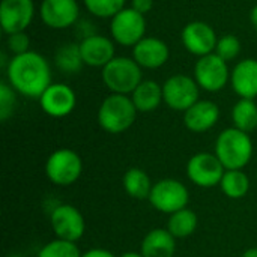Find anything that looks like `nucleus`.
I'll list each match as a JSON object with an SVG mask.
<instances>
[{
    "mask_svg": "<svg viewBox=\"0 0 257 257\" xmlns=\"http://www.w3.org/2000/svg\"><path fill=\"white\" fill-rule=\"evenodd\" d=\"M140 68L134 59L114 57L102 68V81L113 93H133L143 81Z\"/></svg>",
    "mask_w": 257,
    "mask_h": 257,
    "instance_id": "nucleus-4",
    "label": "nucleus"
},
{
    "mask_svg": "<svg viewBox=\"0 0 257 257\" xmlns=\"http://www.w3.org/2000/svg\"><path fill=\"white\" fill-rule=\"evenodd\" d=\"M136 116L137 108L131 98L120 93H111L99 105L98 123L108 134H120L133 126Z\"/></svg>",
    "mask_w": 257,
    "mask_h": 257,
    "instance_id": "nucleus-3",
    "label": "nucleus"
},
{
    "mask_svg": "<svg viewBox=\"0 0 257 257\" xmlns=\"http://www.w3.org/2000/svg\"><path fill=\"white\" fill-rule=\"evenodd\" d=\"M148 200L158 212L172 215L187 208L190 202V193L181 181L167 178L154 184Z\"/></svg>",
    "mask_w": 257,
    "mask_h": 257,
    "instance_id": "nucleus-6",
    "label": "nucleus"
},
{
    "mask_svg": "<svg viewBox=\"0 0 257 257\" xmlns=\"http://www.w3.org/2000/svg\"><path fill=\"white\" fill-rule=\"evenodd\" d=\"M35 6L32 0H2L0 3V24L8 33L24 32L32 23Z\"/></svg>",
    "mask_w": 257,
    "mask_h": 257,
    "instance_id": "nucleus-12",
    "label": "nucleus"
},
{
    "mask_svg": "<svg viewBox=\"0 0 257 257\" xmlns=\"http://www.w3.org/2000/svg\"><path fill=\"white\" fill-rule=\"evenodd\" d=\"M239 257H257V248H248Z\"/></svg>",
    "mask_w": 257,
    "mask_h": 257,
    "instance_id": "nucleus-34",
    "label": "nucleus"
},
{
    "mask_svg": "<svg viewBox=\"0 0 257 257\" xmlns=\"http://www.w3.org/2000/svg\"><path fill=\"white\" fill-rule=\"evenodd\" d=\"M81 257H117V256H114L111 251L104 250V248H92V250H87L86 253H83Z\"/></svg>",
    "mask_w": 257,
    "mask_h": 257,
    "instance_id": "nucleus-33",
    "label": "nucleus"
},
{
    "mask_svg": "<svg viewBox=\"0 0 257 257\" xmlns=\"http://www.w3.org/2000/svg\"><path fill=\"white\" fill-rule=\"evenodd\" d=\"M134 60L148 69H157L163 66L169 59V47L166 42L157 38H143L133 47Z\"/></svg>",
    "mask_w": 257,
    "mask_h": 257,
    "instance_id": "nucleus-17",
    "label": "nucleus"
},
{
    "mask_svg": "<svg viewBox=\"0 0 257 257\" xmlns=\"http://www.w3.org/2000/svg\"><path fill=\"white\" fill-rule=\"evenodd\" d=\"M83 173V161L72 149H57L45 161V175L50 182L59 187L72 185Z\"/></svg>",
    "mask_w": 257,
    "mask_h": 257,
    "instance_id": "nucleus-5",
    "label": "nucleus"
},
{
    "mask_svg": "<svg viewBox=\"0 0 257 257\" xmlns=\"http://www.w3.org/2000/svg\"><path fill=\"white\" fill-rule=\"evenodd\" d=\"M164 102L176 111H187L199 101V84L188 75H173L163 86Z\"/></svg>",
    "mask_w": 257,
    "mask_h": 257,
    "instance_id": "nucleus-10",
    "label": "nucleus"
},
{
    "mask_svg": "<svg viewBox=\"0 0 257 257\" xmlns=\"http://www.w3.org/2000/svg\"><path fill=\"white\" fill-rule=\"evenodd\" d=\"M232 120L235 128L251 133L257 128V105L253 99L241 98L232 110Z\"/></svg>",
    "mask_w": 257,
    "mask_h": 257,
    "instance_id": "nucleus-25",
    "label": "nucleus"
},
{
    "mask_svg": "<svg viewBox=\"0 0 257 257\" xmlns=\"http://www.w3.org/2000/svg\"><path fill=\"white\" fill-rule=\"evenodd\" d=\"M154 6V0H133V9L140 14H148Z\"/></svg>",
    "mask_w": 257,
    "mask_h": 257,
    "instance_id": "nucleus-32",
    "label": "nucleus"
},
{
    "mask_svg": "<svg viewBox=\"0 0 257 257\" xmlns=\"http://www.w3.org/2000/svg\"><path fill=\"white\" fill-rule=\"evenodd\" d=\"M197 224H199V218L196 212L188 208H184L169 217L167 230L176 239H185L196 232Z\"/></svg>",
    "mask_w": 257,
    "mask_h": 257,
    "instance_id": "nucleus-23",
    "label": "nucleus"
},
{
    "mask_svg": "<svg viewBox=\"0 0 257 257\" xmlns=\"http://www.w3.org/2000/svg\"><path fill=\"white\" fill-rule=\"evenodd\" d=\"M226 169L215 154L199 152L187 163L188 179L200 188H214L220 185Z\"/></svg>",
    "mask_w": 257,
    "mask_h": 257,
    "instance_id": "nucleus-7",
    "label": "nucleus"
},
{
    "mask_svg": "<svg viewBox=\"0 0 257 257\" xmlns=\"http://www.w3.org/2000/svg\"><path fill=\"white\" fill-rule=\"evenodd\" d=\"M38 257H81V253L75 242L56 238L39 250Z\"/></svg>",
    "mask_w": 257,
    "mask_h": 257,
    "instance_id": "nucleus-26",
    "label": "nucleus"
},
{
    "mask_svg": "<svg viewBox=\"0 0 257 257\" xmlns=\"http://www.w3.org/2000/svg\"><path fill=\"white\" fill-rule=\"evenodd\" d=\"M50 224L57 239L77 242L86 232L83 214L72 205H57L50 215Z\"/></svg>",
    "mask_w": 257,
    "mask_h": 257,
    "instance_id": "nucleus-8",
    "label": "nucleus"
},
{
    "mask_svg": "<svg viewBox=\"0 0 257 257\" xmlns=\"http://www.w3.org/2000/svg\"><path fill=\"white\" fill-rule=\"evenodd\" d=\"M8 257H24V256H21V254H11V256H8Z\"/></svg>",
    "mask_w": 257,
    "mask_h": 257,
    "instance_id": "nucleus-37",
    "label": "nucleus"
},
{
    "mask_svg": "<svg viewBox=\"0 0 257 257\" xmlns=\"http://www.w3.org/2000/svg\"><path fill=\"white\" fill-rule=\"evenodd\" d=\"M220 119V108L212 101H197L184 111V123L193 133H205L215 126Z\"/></svg>",
    "mask_w": 257,
    "mask_h": 257,
    "instance_id": "nucleus-18",
    "label": "nucleus"
},
{
    "mask_svg": "<svg viewBox=\"0 0 257 257\" xmlns=\"http://www.w3.org/2000/svg\"><path fill=\"white\" fill-rule=\"evenodd\" d=\"M87 11L99 18L114 17L123 9L125 0H84Z\"/></svg>",
    "mask_w": 257,
    "mask_h": 257,
    "instance_id": "nucleus-28",
    "label": "nucleus"
},
{
    "mask_svg": "<svg viewBox=\"0 0 257 257\" xmlns=\"http://www.w3.org/2000/svg\"><path fill=\"white\" fill-rule=\"evenodd\" d=\"M56 63L65 72H78L83 63L78 45H65L56 56Z\"/></svg>",
    "mask_w": 257,
    "mask_h": 257,
    "instance_id": "nucleus-27",
    "label": "nucleus"
},
{
    "mask_svg": "<svg viewBox=\"0 0 257 257\" xmlns=\"http://www.w3.org/2000/svg\"><path fill=\"white\" fill-rule=\"evenodd\" d=\"M131 99H133L137 111H142V113L154 111L160 107L161 101H164L163 87L152 80H145L136 87Z\"/></svg>",
    "mask_w": 257,
    "mask_h": 257,
    "instance_id": "nucleus-21",
    "label": "nucleus"
},
{
    "mask_svg": "<svg viewBox=\"0 0 257 257\" xmlns=\"http://www.w3.org/2000/svg\"><path fill=\"white\" fill-rule=\"evenodd\" d=\"M254 146L248 133L238 128H227L220 133L215 142V155L226 170H242L253 158Z\"/></svg>",
    "mask_w": 257,
    "mask_h": 257,
    "instance_id": "nucleus-2",
    "label": "nucleus"
},
{
    "mask_svg": "<svg viewBox=\"0 0 257 257\" xmlns=\"http://www.w3.org/2000/svg\"><path fill=\"white\" fill-rule=\"evenodd\" d=\"M230 83L239 98L254 99L257 96V60H241L230 74Z\"/></svg>",
    "mask_w": 257,
    "mask_h": 257,
    "instance_id": "nucleus-19",
    "label": "nucleus"
},
{
    "mask_svg": "<svg viewBox=\"0 0 257 257\" xmlns=\"http://www.w3.org/2000/svg\"><path fill=\"white\" fill-rule=\"evenodd\" d=\"M29 45H30V41H29V36L24 32L12 33V35L8 36V48L15 56L27 53L29 51Z\"/></svg>",
    "mask_w": 257,
    "mask_h": 257,
    "instance_id": "nucleus-31",
    "label": "nucleus"
},
{
    "mask_svg": "<svg viewBox=\"0 0 257 257\" xmlns=\"http://www.w3.org/2000/svg\"><path fill=\"white\" fill-rule=\"evenodd\" d=\"M119 257H143L142 253H136V251H126V253H123L122 256Z\"/></svg>",
    "mask_w": 257,
    "mask_h": 257,
    "instance_id": "nucleus-36",
    "label": "nucleus"
},
{
    "mask_svg": "<svg viewBox=\"0 0 257 257\" xmlns=\"http://www.w3.org/2000/svg\"><path fill=\"white\" fill-rule=\"evenodd\" d=\"M176 251V238L167 229H152L140 244L143 257H173Z\"/></svg>",
    "mask_w": 257,
    "mask_h": 257,
    "instance_id": "nucleus-20",
    "label": "nucleus"
},
{
    "mask_svg": "<svg viewBox=\"0 0 257 257\" xmlns=\"http://www.w3.org/2000/svg\"><path fill=\"white\" fill-rule=\"evenodd\" d=\"M239 51H241V41L235 35H226L220 38L215 47V54H218L226 62L236 59Z\"/></svg>",
    "mask_w": 257,
    "mask_h": 257,
    "instance_id": "nucleus-29",
    "label": "nucleus"
},
{
    "mask_svg": "<svg viewBox=\"0 0 257 257\" xmlns=\"http://www.w3.org/2000/svg\"><path fill=\"white\" fill-rule=\"evenodd\" d=\"M114 41L123 47H134L145 38L146 20L136 9H122L111 18L110 24Z\"/></svg>",
    "mask_w": 257,
    "mask_h": 257,
    "instance_id": "nucleus-9",
    "label": "nucleus"
},
{
    "mask_svg": "<svg viewBox=\"0 0 257 257\" xmlns=\"http://www.w3.org/2000/svg\"><path fill=\"white\" fill-rule=\"evenodd\" d=\"M41 20L51 29L71 27L80 14L77 0H44L41 3Z\"/></svg>",
    "mask_w": 257,
    "mask_h": 257,
    "instance_id": "nucleus-14",
    "label": "nucleus"
},
{
    "mask_svg": "<svg viewBox=\"0 0 257 257\" xmlns=\"http://www.w3.org/2000/svg\"><path fill=\"white\" fill-rule=\"evenodd\" d=\"M15 104H17V98L12 86L6 83H0V120L2 122L8 120L12 116Z\"/></svg>",
    "mask_w": 257,
    "mask_h": 257,
    "instance_id": "nucleus-30",
    "label": "nucleus"
},
{
    "mask_svg": "<svg viewBox=\"0 0 257 257\" xmlns=\"http://www.w3.org/2000/svg\"><path fill=\"white\" fill-rule=\"evenodd\" d=\"M250 20L253 23V26L257 29V5L251 9V14H250Z\"/></svg>",
    "mask_w": 257,
    "mask_h": 257,
    "instance_id": "nucleus-35",
    "label": "nucleus"
},
{
    "mask_svg": "<svg viewBox=\"0 0 257 257\" xmlns=\"http://www.w3.org/2000/svg\"><path fill=\"white\" fill-rule=\"evenodd\" d=\"M217 36L214 29L203 21L188 23L182 30V44L184 47L196 56L211 54L217 47Z\"/></svg>",
    "mask_w": 257,
    "mask_h": 257,
    "instance_id": "nucleus-15",
    "label": "nucleus"
},
{
    "mask_svg": "<svg viewBox=\"0 0 257 257\" xmlns=\"http://www.w3.org/2000/svg\"><path fill=\"white\" fill-rule=\"evenodd\" d=\"M122 185H123L125 193L136 200L149 199L152 187H154L149 175L143 169H139V167H131L125 172L122 178Z\"/></svg>",
    "mask_w": 257,
    "mask_h": 257,
    "instance_id": "nucleus-22",
    "label": "nucleus"
},
{
    "mask_svg": "<svg viewBox=\"0 0 257 257\" xmlns=\"http://www.w3.org/2000/svg\"><path fill=\"white\" fill-rule=\"evenodd\" d=\"M12 89L27 98H41L51 84L48 62L35 51L14 56L6 68Z\"/></svg>",
    "mask_w": 257,
    "mask_h": 257,
    "instance_id": "nucleus-1",
    "label": "nucleus"
},
{
    "mask_svg": "<svg viewBox=\"0 0 257 257\" xmlns=\"http://www.w3.org/2000/svg\"><path fill=\"white\" fill-rule=\"evenodd\" d=\"M223 194L232 200L242 199L250 191V179L242 170H226L220 182Z\"/></svg>",
    "mask_w": 257,
    "mask_h": 257,
    "instance_id": "nucleus-24",
    "label": "nucleus"
},
{
    "mask_svg": "<svg viewBox=\"0 0 257 257\" xmlns=\"http://www.w3.org/2000/svg\"><path fill=\"white\" fill-rule=\"evenodd\" d=\"M75 92L62 83L50 84L48 89L41 95L39 104L44 113L51 117H65L75 108Z\"/></svg>",
    "mask_w": 257,
    "mask_h": 257,
    "instance_id": "nucleus-13",
    "label": "nucleus"
},
{
    "mask_svg": "<svg viewBox=\"0 0 257 257\" xmlns=\"http://www.w3.org/2000/svg\"><path fill=\"white\" fill-rule=\"evenodd\" d=\"M194 78L199 87L208 92H218L229 81L227 62L215 53L202 56L196 63Z\"/></svg>",
    "mask_w": 257,
    "mask_h": 257,
    "instance_id": "nucleus-11",
    "label": "nucleus"
},
{
    "mask_svg": "<svg viewBox=\"0 0 257 257\" xmlns=\"http://www.w3.org/2000/svg\"><path fill=\"white\" fill-rule=\"evenodd\" d=\"M80 54L83 63L89 66H101L104 68L108 62L114 59V45L113 42L101 35H89L84 36L78 44Z\"/></svg>",
    "mask_w": 257,
    "mask_h": 257,
    "instance_id": "nucleus-16",
    "label": "nucleus"
}]
</instances>
